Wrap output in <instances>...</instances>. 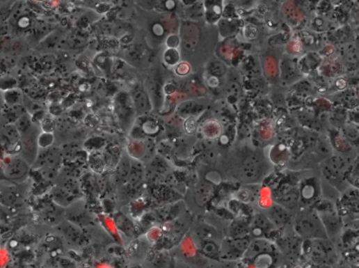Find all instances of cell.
<instances>
[{
  "label": "cell",
  "instance_id": "obj_14",
  "mask_svg": "<svg viewBox=\"0 0 359 268\" xmlns=\"http://www.w3.org/2000/svg\"><path fill=\"white\" fill-rule=\"evenodd\" d=\"M42 125L45 133L50 132L54 128V123L50 119H45L42 123Z\"/></svg>",
  "mask_w": 359,
  "mask_h": 268
},
{
  "label": "cell",
  "instance_id": "obj_1",
  "mask_svg": "<svg viewBox=\"0 0 359 268\" xmlns=\"http://www.w3.org/2000/svg\"><path fill=\"white\" fill-rule=\"evenodd\" d=\"M295 231L306 240L329 239L321 220L315 210L305 209L296 217Z\"/></svg>",
  "mask_w": 359,
  "mask_h": 268
},
{
  "label": "cell",
  "instance_id": "obj_13",
  "mask_svg": "<svg viewBox=\"0 0 359 268\" xmlns=\"http://www.w3.org/2000/svg\"><path fill=\"white\" fill-rule=\"evenodd\" d=\"M51 143V136L49 133L42 134L39 138V144L42 147H47Z\"/></svg>",
  "mask_w": 359,
  "mask_h": 268
},
{
  "label": "cell",
  "instance_id": "obj_3",
  "mask_svg": "<svg viewBox=\"0 0 359 268\" xmlns=\"http://www.w3.org/2000/svg\"><path fill=\"white\" fill-rule=\"evenodd\" d=\"M308 241H310V252L314 263L329 265L335 258L334 247L329 239Z\"/></svg>",
  "mask_w": 359,
  "mask_h": 268
},
{
  "label": "cell",
  "instance_id": "obj_11",
  "mask_svg": "<svg viewBox=\"0 0 359 268\" xmlns=\"http://www.w3.org/2000/svg\"><path fill=\"white\" fill-rule=\"evenodd\" d=\"M300 191L295 188L287 190L278 198L277 203L287 210H294L298 205L301 199Z\"/></svg>",
  "mask_w": 359,
  "mask_h": 268
},
{
  "label": "cell",
  "instance_id": "obj_12",
  "mask_svg": "<svg viewBox=\"0 0 359 268\" xmlns=\"http://www.w3.org/2000/svg\"><path fill=\"white\" fill-rule=\"evenodd\" d=\"M249 226L243 223H235L230 229V236L233 238H244L249 237Z\"/></svg>",
  "mask_w": 359,
  "mask_h": 268
},
{
  "label": "cell",
  "instance_id": "obj_9",
  "mask_svg": "<svg viewBox=\"0 0 359 268\" xmlns=\"http://www.w3.org/2000/svg\"><path fill=\"white\" fill-rule=\"evenodd\" d=\"M265 215L276 228L285 227L291 219L288 210L278 203L269 208Z\"/></svg>",
  "mask_w": 359,
  "mask_h": 268
},
{
  "label": "cell",
  "instance_id": "obj_15",
  "mask_svg": "<svg viewBox=\"0 0 359 268\" xmlns=\"http://www.w3.org/2000/svg\"><path fill=\"white\" fill-rule=\"evenodd\" d=\"M314 268H330V265L315 263Z\"/></svg>",
  "mask_w": 359,
  "mask_h": 268
},
{
  "label": "cell",
  "instance_id": "obj_7",
  "mask_svg": "<svg viewBox=\"0 0 359 268\" xmlns=\"http://www.w3.org/2000/svg\"><path fill=\"white\" fill-rule=\"evenodd\" d=\"M276 251V245L267 239H253L244 255V258L253 261L263 255H273Z\"/></svg>",
  "mask_w": 359,
  "mask_h": 268
},
{
  "label": "cell",
  "instance_id": "obj_6",
  "mask_svg": "<svg viewBox=\"0 0 359 268\" xmlns=\"http://www.w3.org/2000/svg\"><path fill=\"white\" fill-rule=\"evenodd\" d=\"M248 226L249 235L253 236L254 239H266L276 229L266 216L262 214L255 215Z\"/></svg>",
  "mask_w": 359,
  "mask_h": 268
},
{
  "label": "cell",
  "instance_id": "obj_5",
  "mask_svg": "<svg viewBox=\"0 0 359 268\" xmlns=\"http://www.w3.org/2000/svg\"><path fill=\"white\" fill-rule=\"evenodd\" d=\"M350 169L349 162L344 158L331 157L324 168V175L328 180L338 181L344 178Z\"/></svg>",
  "mask_w": 359,
  "mask_h": 268
},
{
  "label": "cell",
  "instance_id": "obj_4",
  "mask_svg": "<svg viewBox=\"0 0 359 268\" xmlns=\"http://www.w3.org/2000/svg\"><path fill=\"white\" fill-rule=\"evenodd\" d=\"M264 175L260 162L254 157L247 158L241 164L239 172V180L246 184L258 182Z\"/></svg>",
  "mask_w": 359,
  "mask_h": 268
},
{
  "label": "cell",
  "instance_id": "obj_10",
  "mask_svg": "<svg viewBox=\"0 0 359 268\" xmlns=\"http://www.w3.org/2000/svg\"><path fill=\"white\" fill-rule=\"evenodd\" d=\"M280 246L287 255H297L303 246V239L299 236H292L280 240Z\"/></svg>",
  "mask_w": 359,
  "mask_h": 268
},
{
  "label": "cell",
  "instance_id": "obj_8",
  "mask_svg": "<svg viewBox=\"0 0 359 268\" xmlns=\"http://www.w3.org/2000/svg\"><path fill=\"white\" fill-rule=\"evenodd\" d=\"M317 212L325 228L328 239L330 235L335 236L337 235L342 226L337 214L331 209L317 211Z\"/></svg>",
  "mask_w": 359,
  "mask_h": 268
},
{
  "label": "cell",
  "instance_id": "obj_2",
  "mask_svg": "<svg viewBox=\"0 0 359 268\" xmlns=\"http://www.w3.org/2000/svg\"><path fill=\"white\" fill-rule=\"evenodd\" d=\"M250 241L249 237L244 238L228 237L220 246V258L227 262H236L244 258Z\"/></svg>",
  "mask_w": 359,
  "mask_h": 268
}]
</instances>
